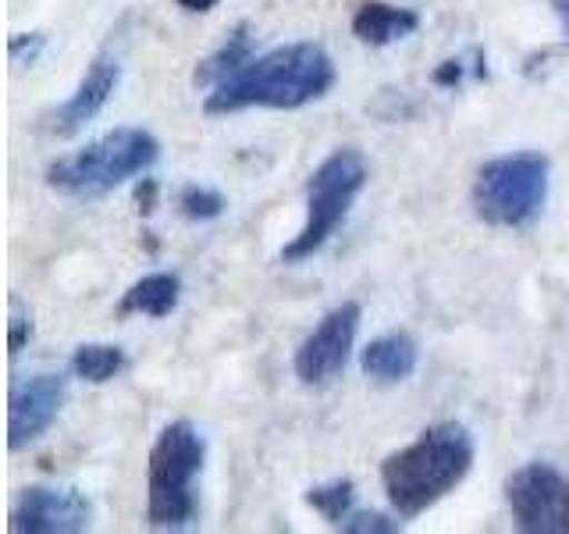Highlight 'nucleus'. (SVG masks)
Segmentation results:
<instances>
[{"label":"nucleus","mask_w":569,"mask_h":534,"mask_svg":"<svg viewBox=\"0 0 569 534\" xmlns=\"http://www.w3.org/2000/svg\"><path fill=\"white\" fill-rule=\"evenodd\" d=\"M363 186H367V160L360 150L342 147L320 160V168L307 182V225L281 249V260L284 264L310 260L335 236V228L346 221V214L356 196L363 192Z\"/></svg>","instance_id":"6"},{"label":"nucleus","mask_w":569,"mask_h":534,"mask_svg":"<svg viewBox=\"0 0 569 534\" xmlns=\"http://www.w3.org/2000/svg\"><path fill=\"white\" fill-rule=\"evenodd\" d=\"M417 29H420L417 11L385 4V0H367V4L352 18V36L360 43H370V47H388L396 40H406V36L417 32Z\"/></svg>","instance_id":"13"},{"label":"nucleus","mask_w":569,"mask_h":534,"mask_svg":"<svg viewBox=\"0 0 569 534\" xmlns=\"http://www.w3.org/2000/svg\"><path fill=\"white\" fill-rule=\"evenodd\" d=\"M178 299H182V281L171 271H153V275H142L129 293L121 296L118 303V317H168Z\"/></svg>","instance_id":"14"},{"label":"nucleus","mask_w":569,"mask_h":534,"mask_svg":"<svg viewBox=\"0 0 569 534\" xmlns=\"http://www.w3.org/2000/svg\"><path fill=\"white\" fill-rule=\"evenodd\" d=\"M153 196H157V182H153V178H142V186H139V192H136V200L142 204L139 210H153Z\"/></svg>","instance_id":"22"},{"label":"nucleus","mask_w":569,"mask_h":534,"mask_svg":"<svg viewBox=\"0 0 569 534\" xmlns=\"http://www.w3.org/2000/svg\"><path fill=\"white\" fill-rule=\"evenodd\" d=\"M64 396H68V378H64V374H53V370L32 374V378L11 385L8 445L14 453L26 449L29 442H36L53 421H58Z\"/></svg>","instance_id":"9"},{"label":"nucleus","mask_w":569,"mask_h":534,"mask_svg":"<svg viewBox=\"0 0 569 534\" xmlns=\"http://www.w3.org/2000/svg\"><path fill=\"white\" fill-rule=\"evenodd\" d=\"M342 531H349V534H391V531H399V521H388V516H381V513H356V516H346Z\"/></svg>","instance_id":"20"},{"label":"nucleus","mask_w":569,"mask_h":534,"mask_svg":"<svg viewBox=\"0 0 569 534\" xmlns=\"http://www.w3.org/2000/svg\"><path fill=\"white\" fill-rule=\"evenodd\" d=\"M93 506L79 488L32 485L11 510L14 534H76L89 527Z\"/></svg>","instance_id":"10"},{"label":"nucleus","mask_w":569,"mask_h":534,"mask_svg":"<svg viewBox=\"0 0 569 534\" xmlns=\"http://www.w3.org/2000/svg\"><path fill=\"white\" fill-rule=\"evenodd\" d=\"M160 157V142L153 132L124 125V129L107 132L82 150L58 157L47 168V186L76 200H97L129 182L136 175H147Z\"/></svg>","instance_id":"3"},{"label":"nucleus","mask_w":569,"mask_h":534,"mask_svg":"<svg viewBox=\"0 0 569 534\" xmlns=\"http://www.w3.org/2000/svg\"><path fill=\"white\" fill-rule=\"evenodd\" d=\"M249 58H257L253 53V36H249V26L239 22L236 29H231L228 40L210 53V58L196 68V86H218L221 79H228L231 71H239Z\"/></svg>","instance_id":"15"},{"label":"nucleus","mask_w":569,"mask_h":534,"mask_svg":"<svg viewBox=\"0 0 569 534\" xmlns=\"http://www.w3.org/2000/svg\"><path fill=\"white\" fill-rule=\"evenodd\" d=\"M43 47H47L43 32H18V36H11V58H14V65H36V58H40Z\"/></svg>","instance_id":"21"},{"label":"nucleus","mask_w":569,"mask_h":534,"mask_svg":"<svg viewBox=\"0 0 569 534\" xmlns=\"http://www.w3.org/2000/svg\"><path fill=\"white\" fill-rule=\"evenodd\" d=\"M32 335V320H29V310L22 307V299H11V320H8V353L18 356L22 353V346L29 343Z\"/></svg>","instance_id":"19"},{"label":"nucleus","mask_w":569,"mask_h":534,"mask_svg":"<svg viewBox=\"0 0 569 534\" xmlns=\"http://www.w3.org/2000/svg\"><path fill=\"white\" fill-rule=\"evenodd\" d=\"M124 349L121 346H111V343H82L76 353H71V370H76V378L89 382V385H103L118 378L124 370Z\"/></svg>","instance_id":"16"},{"label":"nucleus","mask_w":569,"mask_h":534,"mask_svg":"<svg viewBox=\"0 0 569 534\" xmlns=\"http://www.w3.org/2000/svg\"><path fill=\"white\" fill-rule=\"evenodd\" d=\"M473 214L495 228H527L548 204V157L520 150L480 165L473 178Z\"/></svg>","instance_id":"5"},{"label":"nucleus","mask_w":569,"mask_h":534,"mask_svg":"<svg viewBox=\"0 0 569 534\" xmlns=\"http://www.w3.org/2000/svg\"><path fill=\"white\" fill-rule=\"evenodd\" d=\"M459 76H462V68L456 65V61H445V68H438V82H459Z\"/></svg>","instance_id":"25"},{"label":"nucleus","mask_w":569,"mask_h":534,"mask_svg":"<svg viewBox=\"0 0 569 534\" xmlns=\"http://www.w3.org/2000/svg\"><path fill=\"white\" fill-rule=\"evenodd\" d=\"M335 86V61L320 43H289L249 58L210 89L203 100L207 115H236L246 107L296 111L320 100Z\"/></svg>","instance_id":"1"},{"label":"nucleus","mask_w":569,"mask_h":534,"mask_svg":"<svg viewBox=\"0 0 569 534\" xmlns=\"http://www.w3.org/2000/svg\"><path fill=\"white\" fill-rule=\"evenodd\" d=\"M551 11H556V18L562 22V36L569 43V0H551Z\"/></svg>","instance_id":"24"},{"label":"nucleus","mask_w":569,"mask_h":534,"mask_svg":"<svg viewBox=\"0 0 569 534\" xmlns=\"http://www.w3.org/2000/svg\"><path fill=\"white\" fill-rule=\"evenodd\" d=\"M178 210L186 214V218L192 221H213V218H221V210H224V196L218 189H210V186H182V192H178Z\"/></svg>","instance_id":"18"},{"label":"nucleus","mask_w":569,"mask_h":534,"mask_svg":"<svg viewBox=\"0 0 569 534\" xmlns=\"http://www.w3.org/2000/svg\"><path fill=\"white\" fill-rule=\"evenodd\" d=\"M352 498H356L352 481H331V485H317L307 492V503L335 527H342V521L352 510Z\"/></svg>","instance_id":"17"},{"label":"nucleus","mask_w":569,"mask_h":534,"mask_svg":"<svg viewBox=\"0 0 569 534\" xmlns=\"http://www.w3.org/2000/svg\"><path fill=\"white\" fill-rule=\"evenodd\" d=\"M363 310L360 303H338L335 310L325 314V320L302 338L296 349V378L302 385H328L346 370L349 353L356 346V332H360Z\"/></svg>","instance_id":"8"},{"label":"nucleus","mask_w":569,"mask_h":534,"mask_svg":"<svg viewBox=\"0 0 569 534\" xmlns=\"http://www.w3.org/2000/svg\"><path fill=\"white\" fill-rule=\"evenodd\" d=\"M207 445L189 421H174L157 435L147 463V521L157 531H178L196 516V477Z\"/></svg>","instance_id":"4"},{"label":"nucleus","mask_w":569,"mask_h":534,"mask_svg":"<svg viewBox=\"0 0 569 534\" xmlns=\"http://www.w3.org/2000/svg\"><path fill=\"white\" fill-rule=\"evenodd\" d=\"M506 503L520 531L569 534V477L556 463H523L506 477Z\"/></svg>","instance_id":"7"},{"label":"nucleus","mask_w":569,"mask_h":534,"mask_svg":"<svg viewBox=\"0 0 569 534\" xmlns=\"http://www.w3.org/2000/svg\"><path fill=\"white\" fill-rule=\"evenodd\" d=\"M473 467V438L462 424L441 421L381 463V485L391 510L406 521L441 503Z\"/></svg>","instance_id":"2"},{"label":"nucleus","mask_w":569,"mask_h":534,"mask_svg":"<svg viewBox=\"0 0 569 534\" xmlns=\"http://www.w3.org/2000/svg\"><path fill=\"white\" fill-rule=\"evenodd\" d=\"M118 79H121V58H118L114 43H107L93 58V65L86 68L76 93L50 115V129L58 136H76L82 125H89L103 111V103L111 100V93L118 89Z\"/></svg>","instance_id":"11"},{"label":"nucleus","mask_w":569,"mask_h":534,"mask_svg":"<svg viewBox=\"0 0 569 534\" xmlns=\"http://www.w3.org/2000/svg\"><path fill=\"white\" fill-rule=\"evenodd\" d=\"M417 360H420V349L413 343V335H406V332H388L381 338H373V343H367V349L360 353L363 374L381 385L406 382L409 374L417 370Z\"/></svg>","instance_id":"12"},{"label":"nucleus","mask_w":569,"mask_h":534,"mask_svg":"<svg viewBox=\"0 0 569 534\" xmlns=\"http://www.w3.org/2000/svg\"><path fill=\"white\" fill-rule=\"evenodd\" d=\"M178 8H186V11H196V14H203V11H213L221 4V0H174Z\"/></svg>","instance_id":"23"}]
</instances>
